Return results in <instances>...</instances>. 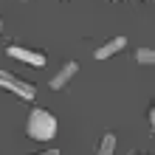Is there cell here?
Returning <instances> with one entry per match:
<instances>
[{"instance_id":"cell-1","label":"cell","mask_w":155,"mask_h":155,"mask_svg":"<svg viewBox=\"0 0 155 155\" xmlns=\"http://www.w3.org/2000/svg\"><path fill=\"white\" fill-rule=\"evenodd\" d=\"M28 135L34 141H51L57 135V118L42 107H34L28 116Z\"/></svg>"},{"instance_id":"cell-2","label":"cell","mask_w":155,"mask_h":155,"mask_svg":"<svg viewBox=\"0 0 155 155\" xmlns=\"http://www.w3.org/2000/svg\"><path fill=\"white\" fill-rule=\"evenodd\" d=\"M0 87L12 90L14 96H20L23 102H34V85H28V82L17 79L14 74H8V71H0Z\"/></svg>"},{"instance_id":"cell-3","label":"cell","mask_w":155,"mask_h":155,"mask_svg":"<svg viewBox=\"0 0 155 155\" xmlns=\"http://www.w3.org/2000/svg\"><path fill=\"white\" fill-rule=\"evenodd\" d=\"M6 54H8L12 59L28 62V65H37V68L45 65V54H42V51H31V48H23V45H8Z\"/></svg>"},{"instance_id":"cell-4","label":"cell","mask_w":155,"mask_h":155,"mask_svg":"<svg viewBox=\"0 0 155 155\" xmlns=\"http://www.w3.org/2000/svg\"><path fill=\"white\" fill-rule=\"evenodd\" d=\"M76 71H79V65H76V62H65V68H62L59 74L51 79V87H54V90H62V87H65L71 79L76 76Z\"/></svg>"},{"instance_id":"cell-5","label":"cell","mask_w":155,"mask_h":155,"mask_svg":"<svg viewBox=\"0 0 155 155\" xmlns=\"http://www.w3.org/2000/svg\"><path fill=\"white\" fill-rule=\"evenodd\" d=\"M124 45H127V37H113L110 42H104L102 48H96L93 57H96V59H110L113 54H118V51L124 48Z\"/></svg>"},{"instance_id":"cell-6","label":"cell","mask_w":155,"mask_h":155,"mask_svg":"<svg viewBox=\"0 0 155 155\" xmlns=\"http://www.w3.org/2000/svg\"><path fill=\"white\" fill-rule=\"evenodd\" d=\"M116 152V135L113 133H104L102 135V144H99V150H96V155H113Z\"/></svg>"},{"instance_id":"cell-7","label":"cell","mask_w":155,"mask_h":155,"mask_svg":"<svg viewBox=\"0 0 155 155\" xmlns=\"http://www.w3.org/2000/svg\"><path fill=\"white\" fill-rule=\"evenodd\" d=\"M135 59L141 65H155V48H138L135 51Z\"/></svg>"},{"instance_id":"cell-8","label":"cell","mask_w":155,"mask_h":155,"mask_svg":"<svg viewBox=\"0 0 155 155\" xmlns=\"http://www.w3.org/2000/svg\"><path fill=\"white\" fill-rule=\"evenodd\" d=\"M150 124H152V133H155V107L150 110Z\"/></svg>"},{"instance_id":"cell-9","label":"cell","mask_w":155,"mask_h":155,"mask_svg":"<svg viewBox=\"0 0 155 155\" xmlns=\"http://www.w3.org/2000/svg\"><path fill=\"white\" fill-rule=\"evenodd\" d=\"M40 155H59V150H45V152H40Z\"/></svg>"},{"instance_id":"cell-10","label":"cell","mask_w":155,"mask_h":155,"mask_svg":"<svg viewBox=\"0 0 155 155\" xmlns=\"http://www.w3.org/2000/svg\"><path fill=\"white\" fill-rule=\"evenodd\" d=\"M0 31H3V20H0Z\"/></svg>"},{"instance_id":"cell-11","label":"cell","mask_w":155,"mask_h":155,"mask_svg":"<svg viewBox=\"0 0 155 155\" xmlns=\"http://www.w3.org/2000/svg\"><path fill=\"white\" fill-rule=\"evenodd\" d=\"M113 3H118V0H113Z\"/></svg>"}]
</instances>
